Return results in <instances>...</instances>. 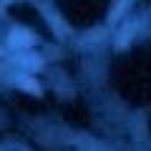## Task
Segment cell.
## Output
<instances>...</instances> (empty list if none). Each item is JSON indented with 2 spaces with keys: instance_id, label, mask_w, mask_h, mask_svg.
Returning <instances> with one entry per match:
<instances>
[{
  "instance_id": "cell-1",
  "label": "cell",
  "mask_w": 151,
  "mask_h": 151,
  "mask_svg": "<svg viewBox=\"0 0 151 151\" xmlns=\"http://www.w3.org/2000/svg\"><path fill=\"white\" fill-rule=\"evenodd\" d=\"M134 33H136V23H126L124 25V30L119 33V38H116V48H126V45H129V40L131 38H134Z\"/></svg>"
},
{
  "instance_id": "cell-2",
  "label": "cell",
  "mask_w": 151,
  "mask_h": 151,
  "mask_svg": "<svg viewBox=\"0 0 151 151\" xmlns=\"http://www.w3.org/2000/svg\"><path fill=\"white\" fill-rule=\"evenodd\" d=\"M10 43L15 45V48H25V45L33 43V35L28 30H13L10 33Z\"/></svg>"
},
{
  "instance_id": "cell-3",
  "label": "cell",
  "mask_w": 151,
  "mask_h": 151,
  "mask_svg": "<svg viewBox=\"0 0 151 151\" xmlns=\"http://www.w3.org/2000/svg\"><path fill=\"white\" fill-rule=\"evenodd\" d=\"M48 20L53 23V30H55V33H68V28H65V23L60 20V18H55V15H53L50 10H48Z\"/></svg>"
},
{
  "instance_id": "cell-4",
  "label": "cell",
  "mask_w": 151,
  "mask_h": 151,
  "mask_svg": "<svg viewBox=\"0 0 151 151\" xmlns=\"http://www.w3.org/2000/svg\"><path fill=\"white\" fill-rule=\"evenodd\" d=\"M23 63H25V68H30V70L40 68V58H38V55H23Z\"/></svg>"
},
{
  "instance_id": "cell-5",
  "label": "cell",
  "mask_w": 151,
  "mask_h": 151,
  "mask_svg": "<svg viewBox=\"0 0 151 151\" xmlns=\"http://www.w3.org/2000/svg\"><path fill=\"white\" fill-rule=\"evenodd\" d=\"M20 86L25 88V91H30V93H40V88H35V81H30V78H23Z\"/></svg>"
}]
</instances>
